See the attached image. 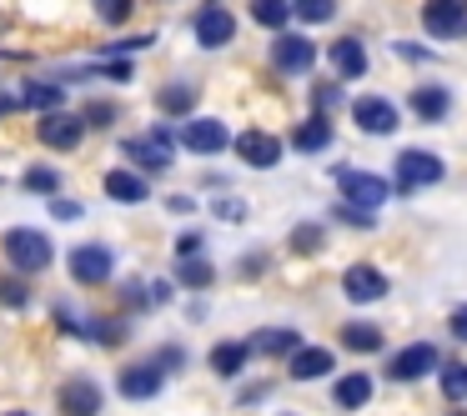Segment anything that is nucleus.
<instances>
[{
  "instance_id": "f257e3e1",
  "label": "nucleus",
  "mask_w": 467,
  "mask_h": 416,
  "mask_svg": "<svg viewBox=\"0 0 467 416\" xmlns=\"http://www.w3.org/2000/svg\"><path fill=\"white\" fill-rule=\"evenodd\" d=\"M5 256H11V266L21 276H36L51 266V236L31 231V226H16V231H5Z\"/></svg>"
},
{
  "instance_id": "f03ea898",
  "label": "nucleus",
  "mask_w": 467,
  "mask_h": 416,
  "mask_svg": "<svg viewBox=\"0 0 467 416\" xmlns=\"http://www.w3.org/2000/svg\"><path fill=\"white\" fill-rule=\"evenodd\" d=\"M422 31L437 36V41H457V36L467 31V0H427Z\"/></svg>"
},
{
  "instance_id": "7ed1b4c3",
  "label": "nucleus",
  "mask_w": 467,
  "mask_h": 416,
  "mask_svg": "<svg viewBox=\"0 0 467 416\" xmlns=\"http://www.w3.org/2000/svg\"><path fill=\"white\" fill-rule=\"evenodd\" d=\"M442 181V161L432 151H402L397 156V186L402 191H427V186Z\"/></svg>"
},
{
  "instance_id": "20e7f679",
  "label": "nucleus",
  "mask_w": 467,
  "mask_h": 416,
  "mask_svg": "<svg viewBox=\"0 0 467 416\" xmlns=\"http://www.w3.org/2000/svg\"><path fill=\"white\" fill-rule=\"evenodd\" d=\"M337 186L347 191V201L342 206H352V211H372V206H382L387 201V181L382 176H367V171H337Z\"/></svg>"
},
{
  "instance_id": "39448f33",
  "label": "nucleus",
  "mask_w": 467,
  "mask_h": 416,
  "mask_svg": "<svg viewBox=\"0 0 467 416\" xmlns=\"http://www.w3.org/2000/svg\"><path fill=\"white\" fill-rule=\"evenodd\" d=\"M121 151L131 156L136 166H146V171H166V166H171V131H166V126H151V136H136Z\"/></svg>"
},
{
  "instance_id": "423d86ee",
  "label": "nucleus",
  "mask_w": 467,
  "mask_h": 416,
  "mask_svg": "<svg viewBox=\"0 0 467 416\" xmlns=\"http://www.w3.org/2000/svg\"><path fill=\"white\" fill-rule=\"evenodd\" d=\"M352 121L362 126L367 136H392L397 131V106L387 101V96H362V101H352Z\"/></svg>"
},
{
  "instance_id": "0eeeda50",
  "label": "nucleus",
  "mask_w": 467,
  "mask_h": 416,
  "mask_svg": "<svg viewBox=\"0 0 467 416\" xmlns=\"http://www.w3.org/2000/svg\"><path fill=\"white\" fill-rule=\"evenodd\" d=\"M437 366V346L432 341H412L407 351H397L392 361H387V376L392 381H417V376H427Z\"/></svg>"
},
{
  "instance_id": "6e6552de",
  "label": "nucleus",
  "mask_w": 467,
  "mask_h": 416,
  "mask_svg": "<svg viewBox=\"0 0 467 416\" xmlns=\"http://www.w3.org/2000/svg\"><path fill=\"white\" fill-rule=\"evenodd\" d=\"M272 61H276V71H286V76H306L317 61V46L306 41V36H276Z\"/></svg>"
},
{
  "instance_id": "1a4fd4ad",
  "label": "nucleus",
  "mask_w": 467,
  "mask_h": 416,
  "mask_svg": "<svg viewBox=\"0 0 467 416\" xmlns=\"http://www.w3.org/2000/svg\"><path fill=\"white\" fill-rule=\"evenodd\" d=\"M236 156H242L246 166H256V171H272L276 161H282V141L266 131H242L236 136Z\"/></svg>"
},
{
  "instance_id": "9d476101",
  "label": "nucleus",
  "mask_w": 467,
  "mask_h": 416,
  "mask_svg": "<svg viewBox=\"0 0 467 416\" xmlns=\"http://www.w3.org/2000/svg\"><path fill=\"white\" fill-rule=\"evenodd\" d=\"M342 291L347 301H377V296H387V271H377V266H347L342 271Z\"/></svg>"
},
{
  "instance_id": "9b49d317",
  "label": "nucleus",
  "mask_w": 467,
  "mask_h": 416,
  "mask_svg": "<svg viewBox=\"0 0 467 416\" xmlns=\"http://www.w3.org/2000/svg\"><path fill=\"white\" fill-rule=\"evenodd\" d=\"M71 276L81 286H101L111 276V251L106 246H76L71 251Z\"/></svg>"
},
{
  "instance_id": "f8f14e48",
  "label": "nucleus",
  "mask_w": 467,
  "mask_h": 416,
  "mask_svg": "<svg viewBox=\"0 0 467 416\" xmlns=\"http://www.w3.org/2000/svg\"><path fill=\"white\" fill-rule=\"evenodd\" d=\"M226 126L222 121H186L182 126V146L186 151H196V156H216V151H226Z\"/></svg>"
},
{
  "instance_id": "ddd939ff",
  "label": "nucleus",
  "mask_w": 467,
  "mask_h": 416,
  "mask_svg": "<svg viewBox=\"0 0 467 416\" xmlns=\"http://www.w3.org/2000/svg\"><path fill=\"white\" fill-rule=\"evenodd\" d=\"M81 131H86V121H81V116H71V111L41 116V141L56 146V151H71V146L81 141Z\"/></svg>"
},
{
  "instance_id": "4468645a",
  "label": "nucleus",
  "mask_w": 467,
  "mask_h": 416,
  "mask_svg": "<svg viewBox=\"0 0 467 416\" xmlns=\"http://www.w3.org/2000/svg\"><path fill=\"white\" fill-rule=\"evenodd\" d=\"M156 391H161V366L156 361L121 366V396H131V401H151Z\"/></svg>"
},
{
  "instance_id": "2eb2a0df",
  "label": "nucleus",
  "mask_w": 467,
  "mask_h": 416,
  "mask_svg": "<svg viewBox=\"0 0 467 416\" xmlns=\"http://www.w3.org/2000/svg\"><path fill=\"white\" fill-rule=\"evenodd\" d=\"M61 406H66V416H96L101 411V386L91 376H76V381L61 386Z\"/></svg>"
},
{
  "instance_id": "dca6fc26",
  "label": "nucleus",
  "mask_w": 467,
  "mask_h": 416,
  "mask_svg": "<svg viewBox=\"0 0 467 416\" xmlns=\"http://www.w3.org/2000/svg\"><path fill=\"white\" fill-rule=\"evenodd\" d=\"M236 36V21H232V11H222V5H212V11H202L196 15V41L206 46V51H216V46H226Z\"/></svg>"
},
{
  "instance_id": "f3484780",
  "label": "nucleus",
  "mask_w": 467,
  "mask_h": 416,
  "mask_svg": "<svg viewBox=\"0 0 467 416\" xmlns=\"http://www.w3.org/2000/svg\"><path fill=\"white\" fill-rule=\"evenodd\" d=\"M302 346V336L292 331V326H266V331H256L252 341H246V351H256V356H286V351H296Z\"/></svg>"
},
{
  "instance_id": "a211bd4d",
  "label": "nucleus",
  "mask_w": 467,
  "mask_h": 416,
  "mask_svg": "<svg viewBox=\"0 0 467 416\" xmlns=\"http://www.w3.org/2000/svg\"><path fill=\"white\" fill-rule=\"evenodd\" d=\"M292 146L302 156H317V151H327V146H332V121H327V116H312V121H302L292 131Z\"/></svg>"
},
{
  "instance_id": "6ab92c4d",
  "label": "nucleus",
  "mask_w": 467,
  "mask_h": 416,
  "mask_svg": "<svg viewBox=\"0 0 467 416\" xmlns=\"http://www.w3.org/2000/svg\"><path fill=\"white\" fill-rule=\"evenodd\" d=\"M332 66L342 81H357V76H367V51L362 41H352V36H342V41L332 46Z\"/></svg>"
},
{
  "instance_id": "aec40b11",
  "label": "nucleus",
  "mask_w": 467,
  "mask_h": 416,
  "mask_svg": "<svg viewBox=\"0 0 467 416\" xmlns=\"http://www.w3.org/2000/svg\"><path fill=\"white\" fill-rule=\"evenodd\" d=\"M332 371V351H322V346H296L292 351V376L296 381H317V376Z\"/></svg>"
},
{
  "instance_id": "412c9836",
  "label": "nucleus",
  "mask_w": 467,
  "mask_h": 416,
  "mask_svg": "<svg viewBox=\"0 0 467 416\" xmlns=\"http://www.w3.org/2000/svg\"><path fill=\"white\" fill-rule=\"evenodd\" d=\"M447 106H452V96H447L442 86H417V91H412V111H417V121H442Z\"/></svg>"
},
{
  "instance_id": "4be33fe9",
  "label": "nucleus",
  "mask_w": 467,
  "mask_h": 416,
  "mask_svg": "<svg viewBox=\"0 0 467 416\" xmlns=\"http://www.w3.org/2000/svg\"><path fill=\"white\" fill-rule=\"evenodd\" d=\"M106 196H111V201H126V206H141L151 191H146L141 176H131V171H111V176H106Z\"/></svg>"
},
{
  "instance_id": "5701e85b",
  "label": "nucleus",
  "mask_w": 467,
  "mask_h": 416,
  "mask_svg": "<svg viewBox=\"0 0 467 416\" xmlns=\"http://www.w3.org/2000/svg\"><path fill=\"white\" fill-rule=\"evenodd\" d=\"M372 401V376H342L337 381V406H347V411H357V406H367Z\"/></svg>"
},
{
  "instance_id": "b1692460",
  "label": "nucleus",
  "mask_w": 467,
  "mask_h": 416,
  "mask_svg": "<svg viewBox=\"0 0 467 416\" xmlns=\"http://www.w3.org/2000/svg\"><path fill=\"white\" fill-rule=\"evenodd\" d=\"M342 346L347 351H382V331L367 321H347L342 326Z\"/></svg>"
},
{
  "instance_id": "393cba45",
  "label": "nucleus",
  "mask_w": 467,
  "mask_h": 416,
  "mask_svg": "<svg viewBox=\"0 0 467 416\" xmlns=\"http://www.w3.org/2000/svg\"><path fill=\"white\" fill-rule=\"evenodd\" d=\"M21 101L26 106H36V111H61V86H46V81H26V91H21Z\"/></svg>"
},
{
  "instance_id": "a878e982",
  "label": "nucleus",
  "mask_w": 467,
  "mask_h": 416,
  "mask_svg": "<svg viewBox=\"0 0 467 416\" xmlns=\"http://www.w3.org/2000/svg\"><path fill=\"white\" fill-rule=\"evenodd\" d=\"M246 356H252V351H246V341H222V346L212 351V366H216L222 376H236V371L246 366Z\"/></svg>"
},
{
  "instance_id": "bb28decb",
  "label": "nucleus",
  "mask_w": 467,
  "mask_h": 416,
  "mask_svg": "<svg viewBox=\"0 0 467 416\" xmlns=\"http://www.w3.org/2000/svg\"><path fill=\"white\" fill-rule=\"evenodd\" d=\"M252 15L262 25H272V31H282L286 15H292V5H286V0H252Z\"/></svg>"
},
{
  "instance_id": "cd10ccee",
  "label": "nucleus",
  "mask_w": 467,
  "mask_h": 416,
  "mask_svg": "<svg viewBox=\"0 0 467 416\" xmlns=\"http://www.w3.org/2000/svg\"><path fill=\"white\" fill-rule=\"evenodd\" d=\"M442 391H447V401H467V366L462 361L442 366Z\"/></svg>"
},
{
  "instance_id": "c85d7f7f",
  "label": "nucleus",
  "mask_w": 467,
  "mask_h": 416,
  "mask_svg": "<svg viewBox=\"0 0 467 416\" xmlns=\"http://www.w3.org/2000/svg\"><path fill=\"white\" fill-rule=\"evenodd\" d=\"M56 186H61V176H56L51 166H31V171H26V191H36V196H56Z\"/></svg>"
},
{
  "instance_id": "c756f323",
  "label": "nucleus",
  "mask_w": 467,
  "mask_h": 416,
  "mask_svg": "<svg viewBox=\"0 0 467 416\" xmlns=\"http://www.w3.org/2000/svg\"><path fill=\"white\" fill-rule=\"evenodd\" d=\"M292 11L302 15L306 25H317V21H332L337 5H332V0H292Z\"/></svg>"
},
{
  "instance_id": "7c9ffc66",
  "label": "nucleus",
  "mask_w": 467,
  "mask_h": 416,
  "mask_svg": "<svg viewBox=\"0 0 467 416\" xmlns=\"http://www.w3.org/2000/svg\"><path fill=\"white\" fill-rule=\"evenodd\" d=\"M192 101H196L192 86H166V91H161V111H171V116L192 111Z\"/></svg>"
},
{
  "instance_id": "2f4dec72",
  "label": "nucleus",
  "mask_w": 467,
  "mask_h": 416,
  "mask_svg": "<svg viewBox=\"0 0 467 416\" xmlns=\"http://www.w3.org/2000/svg\"><path fill=\"white\" fill-rule=\"evenodd\" d=\"M131 11H136V0H96V15H101L106 25H121Z\"/></svg>"
},
{
  "instance_id": "473e14b6",
  "label": "nucleus",
  "mask_w": 467,
  "mask_h": 416,
  "mask_svg": "<svg viewBox=\"0 0 467 416\" xmlns=\"http://www.w3.org/2000/svg\"><path fill=\"white\" fill-rule=\"evenodd\" d=\"M176 276H182V286H212V261H182V271H176Z\"/></svg>"
},
{
  "instance_id": "72a5a7b5",
  "label": "nucleus",
  "mask_w": 467,
  "mask_h": 416,
  "mask_svg": "<svg viewBox=\"0 0 467 416\" xmlns=\"http://www.w3.org/2000/svg\"><path fill=\"white\" fill-rule=\"evenodd\" d=\"M292 251H322V226H296Z\"/></svg>"
},
{
  "instance_id": "f704fd0d",
  "label": "nucleus",
  "mask_w": 467,
  "mask_h": 416,
  "mask_svg": "<svg viewBox=\"0 0 467 416\" xmlns=\"http://www.w3.org/2000/svg\"><path fill=\"white\" fill-rule=\"evenodd\" d=\"M96 76H106V81H121V86H126V81H131L136 71H131V61H106V66H101V71H96Z\"/></svg>"
},
{
  "instance_id": "c9c22d12",
  "label": "nucleus",
  "mask_w": 467,
  "mask_h": 416,
  "mask_svg": "<svg viewBox=\"0 0 467 416\" xmlns=\"http://www.w3.org/2000/svg\"><path fill=\"white\" fill-rule=\"evenodd\" d=\"M0 301H5V306H26V281H0Z\"/></svg>"
},
{
  "instance_id": "e433bc0d",
  "label": "nucleus",
  "mask_w": 467,
  "mask_h": 416,
  "mask_svg": "<svg viewBox=\"0 0 467 416\" xmlns=\"http://www.w3.org/2000/svg\"><path fill=\"white\" fill-rule=\"evenodd\" d=\"M86 121H91V126H111V121H116V106L96 101V106H91V116H86Z\"/></svg>"
},
{
  "instance_id": "4c0bfd02",
  "label": "nucleus",
  "mask_w": 467,
  "mask_h": 416,
  "mask_svg": "<svg viewBox=\"0 0 467 416\" xmlns=\"http://www.w3.org/2000/svg\"><path fill=\"white\" fill-rule=\"evenodd\" d=\"M156 366H161V371H176V366H182V346H161Z\"/></svg>"
},
{
  "instance_id": "58836bf2",
  "label": "nucleus",
  "mask_w": 467,
  "mask_h": 416,
  "mask_svg": "<svg viewBox=\"0 0 467 416\" xmlns=\"http://www.w3.org/2000/svg\"><path fill=\"white\" fill-rule=\"evenodd\" d=\"M51 216H56V221H76L81 206H76V201H51Z\"/></svg>"
},
{
  "instance_id": "ea45409f",
  "label": "nucleus",
  "mask_w": 467,
  "mask_h": 416,
  "mask_svg": "<svg viewBox=\"0 0 467 416\" xmlns=\"http://www.w3.org/2000/svg\"><path fill=\"white\" fill-rule=\"evenodd\" d=\"M452 336H457V341H467V306H462V311H452Z\"/></svg>"
},
{
  "instance_id": "a19ab883",
  "label": "nucleus",
  "mask_w": 467,
  "mask_h": 416,
  "mask_svg": "<svg viewBox=\"0 0 467 416\" xmlns=\"http://www.w3.org/2000/svg\"><path fill=\"white\" fill-rule=\"evenodd\" d=\"M242 211H246L242 201H216V216H232V221H236V216H242Z\"/></svg>"
},
{
  "instance_id": "79ce46f5",
  "label": "nucleus",
  "mask_w": 467,
  "mask_h": 416,
  "mask_svg": "<svg viewBox=\"0 0 467 416\" xmlns=\"http://www.w3.org/2000/svg\"><path fill=\"white\" fill-rule=\"evenodd\" d=\"M196 246H202V236H182V241H176V251H182V256H196Z\"/></svg>"
},
{
  "instance_id": "37998d69",
  "label": "nucleus",
  "mask_w": 467,
  "mask_h": 416,
  "mask_svg": "<svg viewBox=\"0 0 467 416\" xmlns=\"http://www.w3.org/2000/svg\"><path fill=\"white\" fill-rule=\"evenodd\" d=\"M16 106H21V96H0V116H11Z\"/></svg>"
},
{
  "instance_id": "c03bdc74",
  "label": "nucleus",
  "mask_w": 467,
  "mask_h": 416,
  "mask_svg": "<svg viewBox=\"0 0 467 416\" xmlns=\"http://www.w3.org/2000/svg\"><path fill=\"white\" fill-rule=\"evenodd\" d=\"M5 416H31V411H5Z\"/></svg>"
}]
</instances>
